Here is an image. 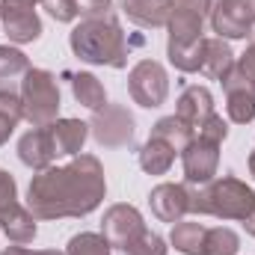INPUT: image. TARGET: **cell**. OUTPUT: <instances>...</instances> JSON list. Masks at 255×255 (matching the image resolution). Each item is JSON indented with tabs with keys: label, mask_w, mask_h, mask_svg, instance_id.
Returning <instances> with one entry per match:
<instances>
[{
	"label": "cell",
	"mask_w": 255,
	"mask_h": 255,
	"mask_svg": "<svg viewBox=\"0 0 255 255\" xmlns=\"http://www.w3.org/2000/svg\"><path fill=\"white\" fill-rule=\"evenodd\" d=\"M217 39H247L255 27V0H220L211 9Z\"/></svg>",
	"instance_id": "obj_8"
},
{
	"label": "cell",
	"mask_w": 255,
	"mask_h": 255,
	"mask_svg": "<svg viewBox=\"0 0 255 255\" xmlns=\"http://www.w3.org/2000/svg\"><path fill=\"white\" fill-rule=\"evenodd\" d=\"M42 6H45L57 21H74V18H80L77 0H42Z\"/></svg>",
	"instance_id": "obj_31"
},
{
	"label": "cell",
	"mask_w": 255,
	"mask_h": 255,
	"mask_svg": "<svg viewBox=\"0 0 255 255\" xmlns=\"http://www.w3.org/2000/svg\"><path fill=\"white\" fill-rule=\"evenodd\" d=\"M0 229L6 232V238L12 244L24 247V244H33V238H36V217L27 205H18L0 217Z\"/></svg>",
	"instance_id": "obj_20"
},
{
	"label": "cell",
	"mask_w": 255,
	"mask_h": 255,
	"mask_svg": "<svg viewBox=\"0 0 255 255\" xmlns=\"http://www.w3.org/2000/svg\"><path fill=\"white\" fill-rule=\"evenodd\" d=\"M175 148L166 142V139H157V136H148V142L139 148V166L148 172V175H166L175 163Z\"/></svg>",
	"instance_id": "obj_19"
},
{
	"label": "cell",
	"mask_w": 255,
	"mask_h": 255,
	"mask_svg": "<svg viewBox=\"0 0 255 255\" xmlns=\"http://www.w3.org/2000/svg\"><path fill=\"white\" fill-rule=\"evenodd\" d=\"M18 157H21L24 166L36 169V172H42V169H48V166L54 163L57 151H54V139H51L48 125L33 128V130H27V133L18 139Z\"/></svg>",
	"instance_id": "obj_14"
},
{
	"label": "cell",
	"mask_w": 255,
	"mask_h": 255,
	"mask_svg": "<svg viewBox=\"0 0 255 255\" xmlns=\"http://www.w3.org/2000/svg\"><path fill=\"white\" fill-rule=\"evenodd\" d=\"M247 57H250V60H255V30H253V36H250V48H247Z\"/></svg>",
	"instance_id": "obj_36"
},
{
	"label": "cell",
	"mask_w": 255,
	"mask_h": 255,
	"mask_svg": "<svg viewBox=\"0 0 255 255\" xmlns=\"http://www.w3.org/2000/svg\"><path fill=\"white\" fill-rule=\"evenodd\" d=\"M71 92H74V98H77L83 107H89V110H101V107L107 104L104 83H101L95 74H89V71H80V74L71 77Z\"/></svg>",
	"instance_id": "obj_23"
},
{
	"label": "cell",
	"mask_w": 255,
	"mask_h": 255,
	"mask_svg": "<svg viewBox=\"0 0 255 255\" xmlns=\"http://www.w3.org/2000/svg\"><path fill=\"white\" fill-rule=\"evenodd\" d=\"M0 255H33L30 253V250H24V247H18V244H15V247H9V250H3V253Z\"/></svg>",
	"instance_id": "obj_34"
},
{
	"label": "cell",
	"mask_w": 255,
	"mask_h": 255,
	"mask_svg": "<svg viewBox=\"0 0 255 255\" xmlns=\"http://www.w3.org/2000/svg\"><path fill=\"white\" fill-rule=\"evenodd\" d=\"M125 255H166V241L145 229L136 241H130L125 247Z\"/></svg>",
	"instance_id": "obj_28"
},
{
	"label": "cell",
	"mask_w": 255,
	"mask_h": 255,
	"mask_svg": "<svg viewBox=\"0 0 255 255\" xmlns=\"http://www.w3.org/2000/svg\"><path fill=\"white\" fill-rule=\"evenodd\" d=\"M223 86H226V110H229V119L235 125H250L255 119V95L250 92V86H247V80H244L238 63L226 74Z\"/></svg>",
	"instance_id": "obj_13"
},
{
	"label": "cell",
	"mask_w": 255,
	"mask_h": 255,
	"mask_svg": "<svg viewBox=\"0 0 255 255\" xmlns=\"http://www.w3.org/2000/svg\"><path fill=\"white\" fill-rule=\"evenodd\" d=\"M255 211V190L244 181L223 175L202 187L190 190V214L196 217H220V220H247Z\"/></svg>",
	"instance_id": "obj_4"
},
{
	"label": "cell",
	"mask_w": 255,
	"mask_h": 255,
	"mask_svg": "<svg viewBox=\"0 0 255 255\" xmlns=\"http://www.w3.org/2000/svg\"><path fill=\"white\" fill-rule=\"evenodd\" d=\"M128 92L139 107H148V110L160 107L166 101V92H169V80H166L163 65L154 60H139L128 74Z\"/></svg>",
	"instance_id": "obj_6"
},
{
	"label": "cell",
	"mask_w": 255,
	"mask_h": 255,
	"mask_svg": "<svg viewBox=\"0 0 255 255\" xmlns=\"http://www.w3.org/2000/svg\"><path fill=\"white\" fill-rule=\"evenodd\" d=\"M68 45H71V51H74L77 60L92 63V65L125 68L128 54H130V45H128L122 27L110 15H104V18H83L71 30Z\"/></svg>",
	"instance_id": "obj_3"
},
{
	"label": "cell",
	"mask_w": 255,
	"mask_h": 255,
	"mask_svg": "<svg viewBox=\"0 0 255 255\" xmlns=\"http://www.w3.org/2000/svg\"><path fill=\"white\" fill-rule=\"evenodd\" d=\"M89 130L101 148H122L133 139V116L122 104H104L101 110H95Z\"/></svg>",
	"instance_id": "obj_7"
},
{
	"label": "cell",
	"mask_w": 255,
	"mask_h": 255,
	"mask_svg": "<svg viewBox=\"0 0 255 255\" xmlns=\"http://www.w3.org/2000/svg\"><path fill=\"white\" fill-rule=\"evenodd\" d=\"M250 172H253V178H255V148H253V154H250Z\"/></svg>",
	"instance_id": "obj_38"
},
{
	"label": "cell",
	"mask_w": 255,
	"mask_h": 255,
	"mask_svg": "<svg viewBox=\"0 0 255 255\" xmlns=\"http://www.w3.org/2000/svg\"><path fill=\"white\" fill-rule=\"evenodd\" d=\"M0 24L6 30V36L18 45L36 42L42 36V21H39L33 3H24V0H0Z\"/></svg>",
	"instance_id": "obj_10"
},
{
	"label": "cell",
	"mask_w": 255,
	"mask_h": 255,
	"mask_svg": "<svg viewBox=\"0 0 255 255\" xmlns=\"http://www.w3.org/2000/svg\"><path fill=\"white\" fill-rule=\"evenodd\" d=\"M148 205L160 223H181L190 214V190L184 184H157L148 196Z\"/></svg>",
	"instance_id": "obj_12"
},
{
	"label": "cell",
	"mask_w": 255,
	"mask_h": 255,
	"mask_svg": "<svg viewBox=\"0 0 255 255\" xmlns=\"http://www.w3.org/2000/svg\"><path fill=\"white\" fill-rule=\"evenodd\" d=\"M142 232H145V223H142V217L133 205H113V208H107V214L101 220V235L116 250H125Z\"/></svg>",
	"instance_id": "obj_11"
},
{
	"label": "cell",
	"mask_w": 255,
	"mask_h": 255,
	"mask_svg": "<svg viewBox=\"0 0 255 255\" xmlns=\"http://www.w3.org/2000/svg\"><path fill=\"white\" fill-rule=\"evenodd\" d=\"M211 0H172V12H169V63L178 71H199L202 57H205V18L211 12Z\"/></svg>",
	"instance_id": "obj_2"
},
{
	"label": "cell",
	"mask_w": 255,
	"mask_h": 255,
	"mask_svg": "<svg viewBox=\"0 0 255 255\" xmlns=\"http://www.w3.org/2000/svg\"><path fill=\"white\" fill-rule=\"evenodd\" d=\"M33 255H65V253H57V250H36Z\"/></svg>",
	"instance_id": "obj_37"
},
{
	"label": "cell",
	"mask_w": 255,
	"mask_h": 255,
	"mask_svg": "<svg viewBox=\"0 0 255 255\" xmlns=\"http://www.w3.org/2000/svg\"><path fill=\"white\" fill-rule=\"evenodd\" d=\"M21 202H18V184H15V178L6 172V169H0V217L3 214H9L12 208H18Z\"/></svg>",
	"instance_id": "obj_29"
},
{
	"label": "cell",
	"mask_w": 255,
	"mask_h": 255,
	"mask_svg": "<svg viewBox=\"0 0 255 255\" xmlns=\"http://www.w3.org/2000/svg\"><path fill=\"white\" fill-rule=\"evenodd\" d=\"M151 136H157V139H166L178 154L187 148V142L193 139V130L187 122H181L178 116H163V119H157L154 128H151Z\"/></svg>",
	"instance_id": "obj_24"
},
{
	"label": "cell",
	"mask_w": 255,
	"mask_h": 255,
	"mask_svg": "<svg viewBox=\"0 0 255 255\" xmlns=\"http://www.w3.org/2000/svg\"><path fill=\"white\" fill-rule=\"evenodd\" d=\"M175 116H178L181 122H187L190 130L196 133L199 128L214 116V98H211V92H208L205 86H187V89L181 92V98H178Z\"/></svg>",
	"instance_id": "obj_15"
},
{
	"label": "cell",
	"mask_w": 255,
	"mask_h": 255,
	"mask_svg": "<svg viewBox=\"0 0 255 255\" xmlns=\"http://www.w3.org/2000/svg\"><path fill=\"white\" fill-rule=\"evenodd\" d=\"M172 12V0H125V15L145 30H157L166 27Z\"/></svg>",
	"instance_id": "obj_17"
},
{
	"label": "cell",
	"mask_w": 255,
	"mask_h": 255,
	"mask_svg": "<svg viewBox=\"0 0 255 255\" xmlns=\"http://www.w3.org/2000/svg\"><path fill=\"white\" fill-rule=\"evenodd\" d=\"M238 68H241V74H244V80H247V86H250V92L255 95V60H250L247 54L238 60Z\"/></svg>",
	"instance_id": "obj_33"
},
{
	"label": "cell",
	"mask_w": 255,
	"mask_h": 255,
	"mask_svg": "<svg viewBox=\"0 0 255 255\" xmlns=\"http://www.w3.org/2000/svg\"><path fill=\"white\" fill-rule=\"evenodd\" d=\"M238 250H241V238L232 229H226V226L208 229L205 244H202V255H238Z\"/></svg>",
	"instance_id": "obj_26"
},
{
	"label": "cell",
	"mask_w": 255,
	"mask_h": 255,
	"mask_svg": "<svg viewBox=\"0 0 255 255\" xmlns=\"http://www.w3.org/2000/svg\"><path fill=\"white\" fill-rule=\"evenodd\" d=\"M27 71H30V60L24 57V51L9 48V45H0V92L3 89L15 92V83Z\"/></svg>",
	"instance_id": "obj_22"
},
{
	"label": "cell",
	"mask_w": 255,
	"mask_h": 255,
	"mask_svg": "<svg viewBox=\"0 0 255 255\" xmlns=\"http://www.w3.org/2000/svg\"><path fill=\"white\" fill-rule=\"evenodd\" d=\"M107 193L104 169L98 157L77 154L65 166H48L33 175L27 190V208L36 220L86 217L92 214Z\"/></svg>",
	"instance_id": "obj_1"
},
{
	"label": "cell",
	"mask_w": 255,
	"mask_h": 255,
	"mask_svg": "<svg viewBox=\"0 0 255 255\" xmlns=\"http://www.w3.org/2000/svg\"><path fill=\"white\" fill-rule=\"evenodd\" d=\"M24 3H33V6H36V3H42V0H24Z\"/></svg>",
	"instance_id": "obj_39"
},
{
	"label": "cell",
	"mask_w": 255,
	"mask_h": 255,
	"mask_svg": "<svg viewBox=\"0 0 255 255\" xmlns=\"http://www.w3.org/2000/svg\"><path fill=\"white\" fill-rule=\"evenodd\" d=\"M196 136H205V139H211V142L223 145V139L229 136V125L223 122V116H217V113H214V116H211V119H208L205 125L196 130Z\"/></svg>",
	"instance_id": "obj_30"
},
{
	"label": "cell",
	"mask_w": 255,
	"mask_h": 255,
	"mask_svg": "<svg viewBox=\"0 0 255 255\" xmlns=\"http://www.w3.org/2000/svg\"><path fill=\"white\" fill-rule=\"evenodd\" d=\"M244 229H247V232H250V235L255 238V211L250 214V217H247V220H244Z\"/></svg>",
	"instance_id": "obj_35"
},
{
	"label": "cell",
	"mask_w": 255,
	"mask_h": 255,
	"mask_svg": "<svg viewBox=\"0 0 255 255\" xmlns=\"http://www.w3.org/2000/svg\"><path fill=\"white\" fill-rule=\"evenodd\" d=\"M235 54L232 48L226 45V39H205V57H202V74L211 77V80H226V74L235 68Z\"/></svg>",
	"instance_id": "obj_18"
},
{
	"label": "cell",
	"mask_w": 255,
	"mask_h": 255,
	"mask_svg": "<svg viewBox=\"0 0 255 255\" xmlns=\"http://www.w3.org/2000/svg\"><path fill=\"white\" fill-rule=\"evenodd\" d=\"M48 130H51L57 157H77L86 136H89V125L80 119H57L48 125Z\"/></svg>",
	"instance_id": "obj_16"
},
{
	"label": "cell",
	"mask_w": 255,
	"mask_h": 255,
	"mask_svg": "<svg viewBox=\"0 0 255 255\" xmlns=\"http://www.w3.org/2000/svg\"><path fill=\"white\" fill-rule=\"evenodd\" d=\"M110 9V0H77V12L83 18H104Z\"/></svg>",
	"instance_id": "obj_32"
},
{
	"label": "cell",
	"mask_w": 255,
	"mask_h": 255,
	"mask_svg": "<svg viewBox=\"0 0 255 255\" xmlns=\"http://www.w3.org/2000/svg\"><path fill=\"white\" fill-rule=\"evenodd\" d=\"M110 244L104 235H95V232H83V235H74L68 241V250L65 255H110Z\"/></svg>",
	"instance_id": "obj_27"
},
{
	"label": "cell",
	"mask_w": 255,
	"mask_h": 255,
	"mask_svg": "<svg viewBox=\"0 0 255 255\" xmlns=\"http://www.w3.org/2000/svg\"><path fill=\"white\" fill-rule=\"evenodd\" d=\"M205 235H208L205 223H199V220H181V223H175V229L169 235V244L184 255H202Z\"/></svg>",
	"instance_id": "obj_21"
},
{
	"label": "cell",
	"mask_w": 255,
	"mask_h": 255,
	"mask_svg": "<svg viewBox=\"0 0 255 255\" xmlns=\"http://www.w3.org/2000/svg\"><path fill=\"white\" fill-rule=\"evenodd\" d=\"M181 160H184V178L187 184H208L214 181L217 175V166H220V145L205 139V136H193L187 142V148L181 151Z\"/></svg>",
	"instance_id": "obj_9"
},
{
	"label": "cell",
	"mask_w": 255,
	"mask_h": 255,
	"mask_svg": "<svg viewBox=\"0 0 255 255\" xmlns=\"http://www.w3.org/2000/svg\"><path fill=\"white\" fill-rule=\"evenodd\" d=\"M24 119V104H21V95L3 89L0 92V145L12 136V130L18 128V122Z\"/></svg>",
	"instance_id": "obj_25"
},
{
	"label": "cell",
	"mask_w": 255,
	"mask_h": 255,
	"mask_svg": "<svg viewBox=\"0 0 255 255\" xmlns=\"http://www.w3.org/2000/svg\"><path fill=\"white\" fill-rule=\"evenodd\" d=\"M21 104H24V119L33 128L57 122V113H60L57 77L45 68H30L21 77Z\"/></svg>",
	"instance_id": "obj_5"
}]
</instances>
